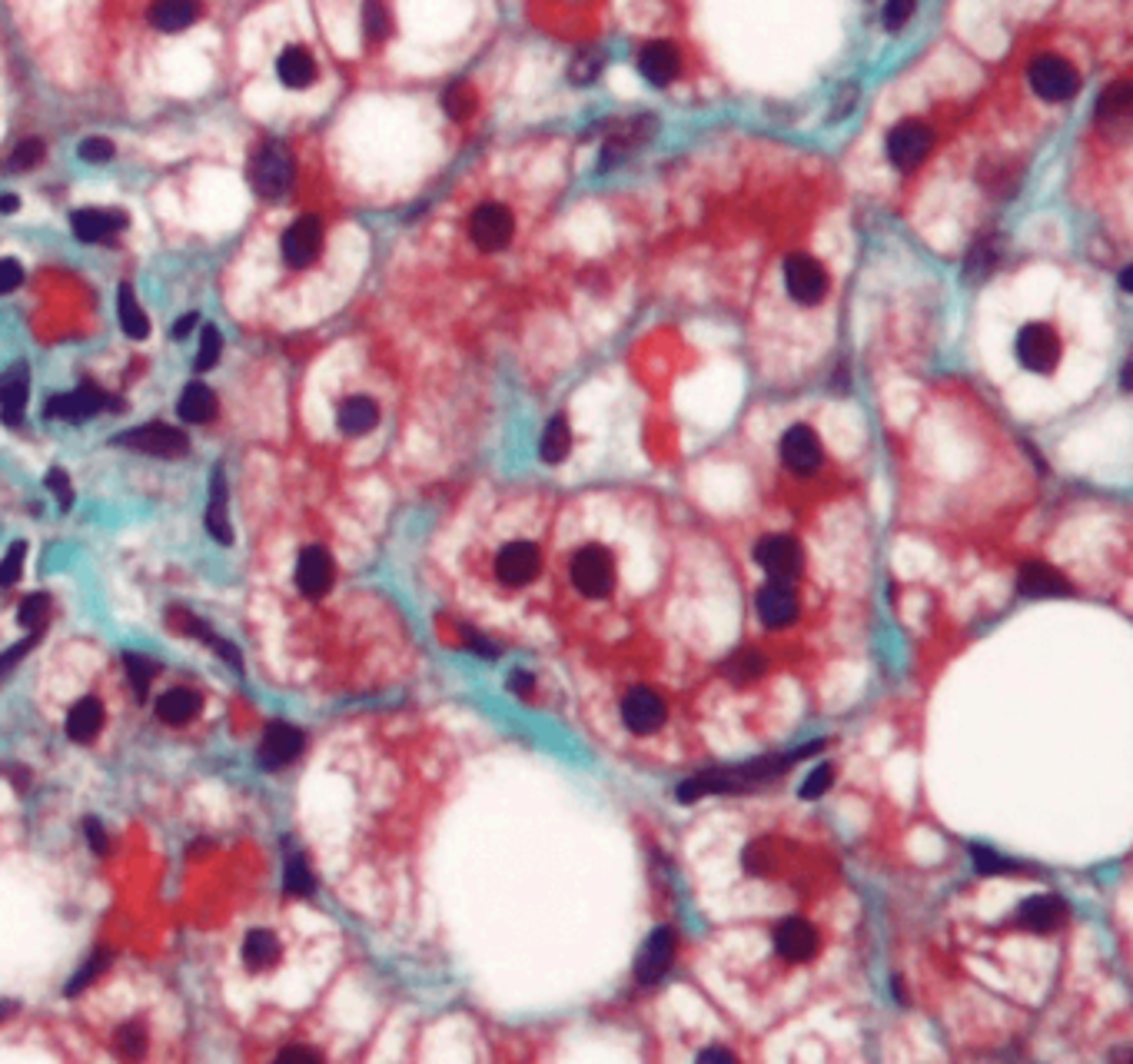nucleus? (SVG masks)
<instances>
[{
  "mask_svg": "<svg viewBox=\"0 0 1133 1064\" xmlns=\"http://www.w3.org/2000/svg\"><path fill=\"white\" fill-rule=\"evenodd\" d=\"M117 447H127V450H137V453H146V456H163V459H173V456H184L187 453V436L180 430H173L167 423H146V426H137L130 433H120Z\"/></svg>",
  "mask_w": 1133,
  "mask_h": 1064,
  "instance_id": "nucleus-5",
  "label": "nucleus"
},
{
  "mask_svg": "<svg viewBox=\"0 0 1133 1064\" xmlns=\"http://www.w3.org/2000/svg\"><path fill=\"white\" fill-rule=\"evenodd\" d=\"M196 327V313H187V316H180V319H176V327H173V339H184V336H190V330Z\"/></svg>",
  "mask_w": 1133,
  "mask_h": 1064,
  "instance_id": "nucleus-58",
  "label": "nucleus"
},
{
  "mask_svg": "<svg viewBox=\"0 0 1133 1064\" xmlns=\"http://www.w3.org/2000/svg\"><path fill=\"white\" fill-rule=\"evenodd\" d=\"M785 290H788L791 300L801 303V307L818 303L821 296L827 293V274H824V266H821L815 257H808V254H791V257L785 260Z\"/></svg>",
  "mask_w": 1133,
  "mask_h": 1064,
  "instance_id": "nucleus-6",
  "label": "nucleus"
},
{
  "mask_svg": "<svg viewBox=\"0 0 1133 1064\" xmlns=\"http://www.w3.org/2000/svg\"><path fill=\"white\" fill-rule=\"evenodd\" d=\"M23 556H28V546H23L20 539L11 542V550L4 553V559H0V589H11V586L20 579V573H23Z\"/></svg>",
  "mask_w": 1133,
  "mask_h": 1064,
  "instance_id": "nucleus-43",
  "label": "nucleus"
},
{
  "mask_svg": "<svg viewBox=\"0 0 1133 1064\" xmlns=\"http://www.w3.org/2000/svg\"><path fill=\"white\" fill-rule=\"evenodd\" d=\"M997 254H1000L997 237H984V240H977V243L971 246V254H968V263H964V269H968V280H984V277L991 274V269H994Z\"/></svg>",
  "mask_w": 1133,
  "mask_h": 1064,
  "instance_id": "nucleus-37",
  "label": "nucleus"
},
{
  "mask_svg": "<svg viewBox=\"0 0 1133 1064\" xmlns=\"http://www.w3.org/2000/svg\"><path fill=\"white\" fill-rule=\"evenodd\" d=\"M199 14L204 11H199L196 0H154V7H150V23L163 34H180L190 28V23L199 20Z\"/></svg>",
  "mask_w": 1133,
  "mask_h": 1064,
  "instance_id": "nucleus-25",
  "label": "nucleus"
},
{
  "mask_svg": "<svg viewBox=\"0 0 1133 1064\" xmlns=\"http://www.w3.org/2000/svg\"><path fill=\"white\" fill-rule=\"evenodd\" d=\"M1120 286H1123V290H1130V286H1133V269H1130V266H1123V269H1120Z\"/></svg>",
  "mask_w": 1133,
  "mask_h": 1064,
  "instance_id": "nucleus-63",
  "label": "nucleus"
},
{
  "mask_svg": "<svg viewBox=\"0 0 1133 1064\" xmlns=\"http://www.w3.org/2000/svg\"><path fill=\"white\" fill-rule=\"evenodd\" d=\"M815 945H818L815 928L808 922H801V919H788V922H782L774 928V952L782 958L804 961V958L815 955Z\"/></svg>",
  "mask_w": 1133,
  "mask_h": 1064,
  "instance_id": "nucleus-23",
  "label": "nucleus"
},
{
  "mask_svg": "<svg viewBox=\"0 0 1133 1064\" xmlns=\"http://www.w3.org/2000/svg\"><path fill=\"white\" fill-rule=\"evenodd\" d=\"M572 450V433H569V423L565 416H556L548 419V426L542 430V442H539V456L545 463H562Z\"/></svg>",
  "mask_w": 1133,
  "mask_h": 1064,
  "instance_id": "nucleus-36",
  "label": "nucleus"
},
{
  "mask_svg": "<svg viewBox=\"0 0 1133 1064\" xmlns=\"http://www.w3.org/2000/svg\"><path fill=\"white\" fill-rule=\"evenodd\" d=\"M28 386H31V369L28 363H14L11 369L0 373V419L7 426L23 423V406H28Z\"/></svg>",
  "mask_w": 1133,
  "mask_h": 1064,
  "instance_id": "nucleus-18",
  "label": "nucleus"
},
{
  "mask_svg": "<svg viewBox=\"0 0 1133 1064\" xmlns=\"http://www.w3.org/2000/svg\"><path fill=\"white\" fill-rule=\"evenodd\" d=\"M47 486H50V492L57 496L60 509H70V506H73V489H70V479H67L64 469H50V473H47Z\"/></svg>",
  "mask_w": 1133,
  "mask_h": 1064,
  "instance_id": "nucleus-51",
  "label": "nucleus"
},
{
  "mask_svg": "<svg viewBox=\"0 0 1133 1064\" xmlns=\"http://www.w3.org/2000/svg\"><path fill=\"white\" fill-rule=\"evenodd\" d=\"M754 609H759V618L768 629H785L798 618V596L788 589V582H768L765 589H759L754 596Z\"/></svg>",
  "mask_w": 1133,
  "mask_h": 1064,
  "instance_id": "nucleus-17",
  "label": "nucleus"
},
{
  "mask_svg": "<svg viewBox=\"0 0 1133 1064\" xmlns=\"http://www.w3.org/2000/svg\"><path fill=\"white\" fill-rule=\"evenodd\" d=\"M110 403L107 393H100L97 386H77L73 393H60V396H50L47 403V419H70V423H81V419H90L97 416L100 409H104Z\"/></svg>",
  "mask_w": 1133,
  "mask_h": 1064,
  "instance_id": "nucleus-15",
  "label": "nucleus"
},
{
  "mask_svg": "<svg viewBox=\"0 0 1133 1064\" xmlns=\"http://www.w3.org/2000/svg\"><path fill=\"white\" fill-rule=\"evenodd\" d=\"M180 419L184 423H210L216 413V396L207 383H190L180 393Z\"/></svg>",
  "mask_w": 1133,
  "mask_h": 1064,
  "instance_id": "nucleus-30",
  "label": "nucleus"
},
{
  "mask_svg": "<svg viewBox=\"0 0 1133 1064\" xmlns=\"http://www.w3.org/2000/svg\"><path fill=\"white\" fill-rule=\"evenodd\" d=\"M655 130H659V123H655L651 117H632V120L612 123L609 134H606V146H602L598 167H612V163L622 160L625 154H632L635 146H642L645 140H651Z\"/></svg>",
  "mask_w": 1133,
  "mask_h": 1064,
  "instance_id": "nucleus-10",
  "label": "nucleus"
},
{
  "mask_svg": "<svg viewBox=\"0 0 1133 1064\" xmlns=\"http://www.w3.org/2000/svg\"><path fill=\"white\" fill-rule=\"evenodd\" d=\"M678 67H682V60H678V51L668 43V40H655L648 43L645 51L639 54V70L642 77L655 87H665L678 77Z\"/></svg>",
  "mask_w": 1133,
  "mask_h": 1064,
  "instance_id": "nucleus-21",
  "label": "nucleus"
},
{
  "mask_svg": "<svg viewBox=\"0 0 1133 1064\" xmlns=\"http://www.w3.org/2000/svg\"><path fill=\"white\" fill-rule=\"evenodd\" d=\"M827 785H831V769H827V765H821V769H815L808 779H804L801 799H818V796H824Z\"/></svg>",
  "mask_w": 1133,
  "mask_h": 1064,
  "instance_id": "nucleus-54",
  "label": "nucleus"
},
{
  "mask_svg": "<svg viewBox=\"0 0 1133 1064\" xmlns=\"http://www.w3.org/2000/svg\"><path fill=\"white\" fill-rule=\"evenodd\" d=\"M199 712V696L190 688H170L167 696L157 702V715L173 726H180L187 719H193V715Z\"/></svg>",
  "mask_w": 1133,
  "mask_h": 1064,
  "instance_id": "nucleus-33",
  "label": "nucleus"
},
{
  "mask_svg": "<svg viewBox=\"0 0 1133 1064\" xmlns=\"http://www.w3.org/2000/svg\"><path fill=\"white\" fill-rule=\"evenodd\" d=\"M11 1008H14L11 1001H0V1022H4V1018H7V1014H11Z\"/></svg>",
  "mask_w": 1133,
  "mask_h": 1064,
  "instance_id": "nucleus-64",
  "label": "nucleus"
},
{
  "mask_svg": "<svg viewBox=\"0 0 1133 1064\" xmlns=\"http://www.w3.org/2000/svg\"><path fill=\"white\" fill-rule=\"evenodd\" d=\"M698 1061H735V1054H732V1051H721V1048H704V1051L698 1054Z\"/></svg>",
  "mask_w": 1133,
  "mask_h": 1064,
  "instance_id": "nucleus-59",
  "label": "nucleus"
},
{
  "mask_svg": "<svg viewBox=\"0 0 1133 1064\" xmlns=\"http://www.w3.org/2000/svg\"><path fill=\"white\" fill-rule=\"evenodd\" d=\"M539 565H542V556L539 550L533 546V542H509V546H502L499 556H495V576L499 582L506 586H525L533 582L539 576Z\"/></svg>",
  "mask_w": 1133,
  "mask_h": 1064,
  "instance_id": "nucleus-12",
  "label": "nucleus"
},
{
  "mask_svg": "<svg viewBox=\"0 0 1133 1064\" xmlns=\"http://www.w3.org/2000/svg\"><path fill=\"white\" fill-rule=\"evenodd\" d=\"M23 283V266L17 260H0V296L14 293Z\"/></svg>",
  "mask_w": 1133,
  "mask_h": 1064,
  "instance_id": "nucleus-55",
  "label": "nucleus"
},
{
  "mask_svg": "<svg viewBox=\"0 0 1133 1064\" xmlns=\"http://www.w3.org/2000/svg\"><path fill=\"white\" fill-rule=\"evenodd\" d=\"M123 662H127V676H130V682H134V688H137V696L143 699L146 688H150V682H154V676H157V665L150 662L146 656H134V652L123 656Z\"/></svg>",
  "mask_w": 1133,
  "mask_h": 1064,
  "instance_id": "nucleus-42",
  "label": "nucleus"
},
{
  "mask_svg": "<svg viewBox=\"0 0 1133 1064\" xmlns=\"http://www.w3.org/2000/svg\"><path fill=\"white\" fill-rule=\"evenodd\" d=\"M313 872L307 869V861L299 852H290L286 855V892L290 895H313Z\"/></svg>",
  "mask_w": 1133,
  "mask_h": 1064,
  "instance_id": "nucleus-39",
  "label": "nucleus"
},
{
  "mask_svg": "<svg viewBox=\"0 0 1133 1064\" xmlns=\"http://www.w3.org/2000/svg\"><path fill=\"white\" fill-rule=\"evenodd\" d=\"M1017 586H1021L1024 596H1034V599L1067 596V592H1070L1067 579L1057 573V569L1044 565V562H1027V565L1021 569V576H1017Z\"/></svg>",
  "mask_w": 1133,
  "mask_h": 1064,
  "instance_id": "nucleus-24",
  "label": "nucleus"
},
{
  "mask_svg": "<svg viewBox=\"0 0 1133 1064\" xmlns=\"http://www.w3.org/2000/svg\"><path fill=\"white\" fill-rule=\"evenodd\" d=\"M672 958H675V935H672V928L651 931L648 942H645L642 952H639V961H635L639 981H642V984H655V981H659V978L668 972Z\"/></svg>",
  "mask_w": 1133,
  "mask_h": 1064,
  "instance_id": "nucleus-19",
  "label": "nucleus"
},
{
  "mask_svg": "<svg viewBox=\"0 0 1133 1064\" xmlns=\"http://www.w3.org/2000/svg\"><path fill=\"white\" fill-rule=\"evenodd\" d=\"M296 177V163L283 143H263L249 160V184L263 200H280L290 193Z\"/></svg>",
  "mask_w": 1133,
  "mask_h": 1064,
  "instance_id": "nucleus-1",
  "label": "nucleus"
},
{
  "mask_svg": "<svg viewBox=\"0 0 1133 1064\" xmlns=\"http://www.w3.org/2000/svg\"><path fill=\"white\" fill-rule=\"evenodd\" d=\"M276 77L283 81V87L290 90H303L316 81V60L307 47H286L276 60Z\"/></svg>",
  "mask_w": 1133,
  "mask_h": 1064,
  "instance_id": "nucleus-26",
  "label": "nucleus"
},
{
  "mask_svg": "<svg viewBox=\"0 0 1133 1064\" xmlns=\"http://www.w3.org/2000/svg\"><path fill=\"white\" fill-rule=\"evenodd\" d=\"M319 246H323V224H319L316 216H303V220H296V224L283 233L280 250H283L286 266L303 269V266L316 263Z\"/></svg>",
  "mask_w": 1133,
  "mask_h": 1064,
  "instance_id": "nucleus-14",
  "label": "nucleus"
},
{
  "mask_svg": "<svg viewBox=\"0 0 1133 1064\" xmlns=\"http://www.w3.org/2000/svg\"><path fill=\"white\" fill-rule=\"evenodd\" d=\"M336 423L346 436H363L380 423V409H376L369 396H349L336 413Z\"/></svg>",
  "mask_w": 1133,
  "mask_h": 1064,
  "instance_id": "nucleus-27",
  "label": "nucleus"
},
{
  "mask_svg": "<svg viewBox=\"0 0 1133 1064\" xmlns=\"http://www.w3.org/2000/svg\"><path fill=\"white\" fill-rule=\"evenodd\" d=\"M293 1058H307V1061H319V1054L316 1051H310V1048H286L283 1054H280V1061H293Z\"/></svg>",
  "mask_w": 1133,
  "mask_h": 1064,
  "instance_id": "nucleus-60",
  "label": "nucleus"
},
{
  "mask_svg": "<svg viewBox=\"0 0 1133 1064\" xmlns=\"http://www.w3.org/2000/svg\"><path fill=\"white\" fill-rule=\"evenodd\" d=\"M778 450H782V463L798 476H808L821 466V439H818V433L812 426L785 430L782 442H778Z\"/></svg>",
  "mask_w": 1133,
  "mask_h": 1064,
  "instance_id": "nucleus-13",
  "label": "nucleus"
},
{
  "mask_svg": "<svg viewBox=\"0 0 1133 1064\" xmlns=\"http://www.w3.org/2000/svg\"><path fill=\"white\" fill-rule=\"evenodd\" d=\"M363 34L372 43H380L393 34V17L383 0H366L363 4Z\"/></svg>",
  "mask_w": 1133,
  "mask_h": 1064,
  "instance_id": "nucleus-38",
  "label": "nucleus"
},
{
  "mask_svg": "<svg viewBox=\"0 0 1133 1064\" xmlns=\"http://www.w3.org/2000/svg\"><path fill=\"white\" fill-rule=\"evenodd\" d=\"M100 726H104V705H100V699H93V696L81 699L67 715V735L73 742H90L100 732Z\"/></svg>",
  "mask_w": 1133,
  "mask_h": 1064,
  "instance_id": "nucleus-28",
  "label": "nucleus"
},
{
  "mask_svg": "<svg viewBox=\"0 0 1133 1064\" xmlns=\"http://www.w3.org/2000/svg\"><path fill=\"white\" fill-rule=\"evenodd\" d=\"M762 665H765L762 656L745 652V656H738V659L732 662V676H735V679H754V676H762Z\"/></svg>",
  "mask_w": 1133,
  "mask_h": 1064,
  "instance_id": "nucleus-56",
  "label": "nucleus"
},
{
  "mask_svg": "<svg viewBox=\"0 0 1133 1064\" xmlns=\"http://www.w3.org/2000/svg\"><path fill=\"white\" fill-rule=\"evenodd\" d=\"M73 233L84 243H104L107 237H114L117 230L127 227V216L120 210H77L70 216Z\"/></svg>",
  "mask_w": 1133,
  "mask_h": 1064,
  "instance_id": "nucleus-22",
  "label": "nucleus"
},
{
  "mask_svg": "<svg viewBox=\"0 0 1133 1064\" xmlns=\"http://www.w3.org/2000/svg\"><path fill=\"white\" fill-rule=\"evenodd\" d=\"M207 529L216 542L230 546L233 542V529L230 519H226V483H223V469H213V483H210V506H207Z\"/></svg>",
  "mask_w": 1133,
  "mask_h": 1064,
  "instance_id": "nucleus-29",
  "label": "nucleus"
},
{
  "mask_svg": "<svg viewBox=\"0 0 1133 1064\" xmlns=\"http://www.w3.org/2000/svg\"><path fill=\"white\" fill-rule=\"evenodd\" d=\"M107 964H110V955H107V952H97V955L84 964V969L70 978V984H67V995H77V992H84V988H87V984H90L100 972H104Z\"/></svg>",
  "mask_w": 1133,
  "mask_h": 1064,
  "instance_id": "nucleus-47",
  "label": "nucleus"
},
{
  "mask_svg": "<svg viewBox=\"0 0 1133 1064\" xmlns=\"http://www.w3.org/2000/svg\"><path fill=\"white\" fill-rule=\"evenodd\" d=\"M220 353H223V336H220L216 327H207L204 336H199V353H196V369H199V373H204V369H213L216 360H220Z\"/></svg>",
  "mask_w": 1133,
  "mask_h": 1064,
  "instance_id": "nucleus-45",
  "label": "nucleus"
},
{
  "mask_svg": "<svg viewBox=\"0 0 1133 1064\" xmlns=\"http://www.w3.org/2000/svg\"><path fill=\"white\" fill-rule=\"evenodd\" d=\"M569 576L582 596L602 599V596H609L615 586V559L606 546H586L572 556Z\"/></svg>",
  "mask_w": 1133,
  "mask_h": 1064,
  "instance_id": "nucleus-2",
  "label": "nucleus"
},
{
  "mask_svg": "<svg viewBox=\"0 0 1133 1064\" xmlns=\"http://www.w3.org/2000/svg\"><path fill=\"white\" fill-rule=\"evenodd\" d=\"M442 110L452 117V120H466L472 110H475V90L469 84H452L446 93H442Z\"/></svg>",
  "mask_w": 1133,
  "mask_h": 1064,
  "instance_id": "nucleus-40",
  "label": "nucleus"
},
{
  "mask_svg": "<svg viewBox=\"0 0 1133 1064\" xmlns=\"http://www.w3.org/2000/svg\"><path fill=\"white\" fill-rule=\"evenodd\" d=\"M1130 104H1133V87L1127 81H1117L1111 84L1097 101V117L1103 123H1123L1127 114H1130Z\"/></svg>",
  "mask_w": 1133,
  "mask_h": 1064,
  "instance_id": "nucleus-34",
  "label": "nucleus"
},
{
  "mask_svg": "<svg viewBox=\"0 0 1133 1064\" xmlns=\"http://www.w3.org/2000/svg\"><path fill=\"white\" fill-rule=\"evenodd\" d=\"M754 559L765 569V573L778 582H788L801 573V546L791 536H765L759 546H754Z\"/></svg>",
  "mask_w": 1133,
  "mask_h": 1064,
  "instance_id": "nucleus-9",
  "label": "nucleus"
},
{
  "mask_svg": "<svg viewBox=\"0 0 1133 1064\" xmlns=\"http://www.w3.org/2000/svg\"><path fill=\"white\" fill-rule=\"evenodd\" d=\"M299 752H303V732L286 726V722H273L263 732V746H260V765L263 769H280V765L293 762Z\"/></svg>",
  "mask_w": 1133,
  "mask_h": 1064,
  "instance_id": "nucleus-20",
  "label": "nucleus"
},
{
  "mask_svg": "<svg viewBox=\"0 0 1133 1064\" xmlns=\"http://www.w3.org/2000/svg\"><path fill=\"white\" fill-rule=\"evenodd\" d=\"M84 832H87V838H90V849H93L97 855H107V838H104V828H100V822H97V819H87Z\"/></svg>",
  "mask_w": 1133,
  "mask_h": 1064,
  "instance_id": "nucleus-57",
  "label": "nucleus"
},
{
  "mask_svg": "<svg viewBox=\"0 0 1133 1064\" xmlns=\"http://www.w3.org/2000/svg\"><path fill=\"white\" fill-rule=\"evenodd\" d=\"M1027 77H1030V87H1034V93L1041 97V101H1050V104L1070 101V97L1077 93V87H1080L1077 70L1064 57H1053V54H1044V57H1038L1034 64H1030Z\"/></svg>",
  "mask_w": 1133,
  "mask_h": 1064,
  "instance_id": "nucleus-3",
  "label": "nucleus"
},
{
  "mask_svg": "<svg viewBox=\"0 0 1133 1064\" xmlns=\"http://www.w3.org/2000/svg\"><path fill=\"white\" fill-rule=\"evenodd\" d=\"M1061 914H1064V905L1061 902H1057V899H1050V895H1038V899H1030V902H1024L1021 905V911H1017V922L1024 925V928H1030V931H1050L1057 922H1061Z\"/></svg>",
  "mask_w": 1133,
  "mask_h": 1064,
  "instance_id": "nucleus-31",
  "label": "nucleus"
},
{
  "mask_svg": "<svg viewBox=\"0 0 1133 1064\" xmlns=\"http://www.w3.org/2000/svg\"><path fill=\"white\" fill-rule=\"evenodd\" d=\"M971 855H974V865H977V869H980V872H988V875H991V872H1011V869H1014V861L997 858L991 849H980V845H977V849H971Z\"/></svg>",
  "mask_w": 1133,
  "mask_h": 1064,
  "instance_id": "nucleus-53",
  "label": "nucleus"
},
{
  "mask_svg": "<svg viewBox=\"0 0 1133 1064\" xmlns=\"http://www.w3.org/2000/svg\"><path fill=\"white\" fill-rule=\"evenodd\" d=\"M1017 360L1024 369H1030V373H1050V369L1061 363V339H1057V333L1044 324H1027L1021 333H1017Z\"/></svg>",
  "mask_w": 1133,
  "mask_h": 1064,
  "instance_id": "nucleus-4",
  "label": "nucleus"
},
{
  "mask_svg": "<svg viewBox=\"0 0 1133 1064\" xmlns=\"http://www.w3.org/2000/svg\"><path fill=\"white\" fill-rule=\"evenodd\" d=\"M117 313H120V327L123 333H127L130 339H143L150 333V324H146V313L140 310L134 290L123 283L120 293H117Z\"/></svg>",
  "mask_w": 1133,
  "mask_h": 1064,
  "instance_id": "nucleus-35",
  "label": "nucleus"
},
{
  "mask_svg": "<svg viewBox=\"0 0 1133 1064\" xmlns=\"http://www.w3.org/2000/svg\"><path fill=\"white\" fill-rule=\"evenodd\" d=\"M469 233H472V243L480 246V250L492 254V250H502V246L512 240L516 220L502 204H483L469 220Z\"/></svg>",
  "mask_w": 1133,
  "mask_h": 1064,
  "instance_id": "nucleus-8",
  "label": "nucleus"
},
{
  "mask_svg": "<svg viewBox=\"0 0 1133 1064\" xmlns=\"http://www.w3.org/2000/svg\"><path fill=\"white\" fill-rule=\"evenodd\" d=\"M17 207H20V200H17L14 193H4V196H0V213H14Z\"/></svg>",
  "mask_w": 1133,
  "mask_h": 1064,
  "instance_id": "nucleus-62",
  "label": "nucleus"
},
{
  "mask_svg": "<svg viewBox=\"0 0 1133 1064\" xmlns=\"http://www.w3.org/2000/svg\"><path fill=\"white\" fill-rule=\"evenodd\" d=\"M296 586L307 599H319L333 586V559L323 546H307L296 562Z\"/></svg>",
  "mask_w": 1133,
  "mask_h": 1064,
  "instance_id": "nucleus-16",
  "label": "nucleus"
},
{
  "mask_svg": "<svg viewBox=\"0 0 1133 1064\" xmlns=\"http://www.w3.org/2000/svg\"><path fill=\"white\" fill-rule=\"evenodd\" d=\"M47 615H50V596H47V592H31V596L20 603V612H17L20 626H28L31 632L43 629Z\"/></svg>",
  "mask_w": 1133,
  "mask_h": 1064,
  "instance_id": "nucleus-41",
  "label": "nucleus"
},
{
  "mask_svg": "<svg viewBox=\"0 0 1133 1064\" xmlns=\"http://www.w3.org/2000/svg\"><path fill=\"white\" fill-rule=\"evenodd\" d=\"M598 70H602V54L582 51V54L572 60V67H569V81H572V84H592V81L598 77Z\"/></svg>",
  "mask_w": 1133,
  "mask_h": 1064,
  "instance_id": "nucleus-46",
  "label": "nucleus"
},
{
  "mask_svg": "<svg viewBox=\"0 0 1133 1064\" xmlns=\"http://www.w3.org/2000/svg\"><path fill=\"white\" fill-rule=\"evenodd\" d=\"M622 722L628 732L635 735H651L659 732L665 722V702L655 696L651 688H632L622 699Z\"/></svg>",
  "mask_w": 1133,
  "mask_h": 1064,
  "instance_id": "nucleus-11",
  "label": "nucleus"
},
{
  "mask_svg": "<svg viewBox=\"0 0 1133 1064\" xmlns=\"http://www.w3.org/2000/svg\"><path fill=\"white\" fill-rule=\"evenodd\" d=\"M276 955H280V942H276V935H269V931H263V928H254V931L246 935V942H243V961H246V969L263 972V969H269V964L276 961Z\"/></svg>",
  "mask_w": 1133,
  "mask_h": 1064,
  "instance_id": "nucleus-32",
  "label": "nucleus"
},
{
  "mask_svg": "<svg viewBox=\"0 0 1133 1064\" xmlns=\"http://www.w3.org/2000/svg\"><path fill=\"white\" fill-rule=\"evenodd\" d=\"M81 160H87V163H107L110 157H114V143L107 140V137H87L84 143H81Z\"/></svg>",
  "mask_w": 1133,
  "mask_h": 1064,
  "instance_id": "nucleus-49",
  "label": "nucleus"
},
{
  "mask_svg": "<svg viewBox=\"0 0 1133 1064\" xmlns=\"http://www.w3.org/2000/svg\"><path fill=\"white\" fill-rule=\"evenodd\" d=\"M117 1045H120V1051L127 1054V1058L143 1054V1028H137V1025H123V1028L117 1031Z\"/></svg>",
  "mask_w": 1133,
  "mask_h": 1064,
  "instance_id": "nucleus-52",
  "label": "nucleus"
},
{
  "mask_svg": "<svg viewBox=\"0 0 1133 1064\" xmlns=\"http://www.w3.org/2000/svg\"><path fill=\"white\" fill-rule=\"evenodd\" d=\"M930 143H935V134H930L924 123L904 120V123H897V127L888 134V160H891L897 170H914V167L927 157Z\"/></svg>",
  "mask_w": 1133,
  "mask_h": 1064,
  "instance_id": "nucleus-7",
  "label": "nucleus"
},
{
  "mask_svg": "<svg viewBox=\"0 0 1133 1064\" xmlns=\"http://www.w3.org/2000/svg\"><path fill=\"white\" fill-rule=\"evenodd\" d=\"M37 639H40V632H31L28 639H20V642H17V646H11V649H7L4 656H0V679H4V676H7V673L14 669V665H17V662H20L23 656H28V652H31L34 646H37Z\"/></svg>",
  "mask_w": 1133,
  "mask_h": 1064,
  "instance_id": "nucleus-50",
  "label": "nucleus"
},
{
  "mask_svg": "<svg viewBox=\"0 0 1133 1064\" xmlns=\"http://www.w3.org/2000/svg\"><path fill=\"white\" fill-rule=\"evenodd\" d=\"M914 4H918V0H888V4H885V28L888 31H901L904 23L914 17Z\"/></svg>",
  "mask_w": 1133,
  "mask_h": 1064,
  "instance_id": "nucleus-48",
  "label": "nucleus"
},
{
  "mask_svg": "<svg viewBox=\"0 0 1133 1064\" xmlns=\"http://www.w3.org/2000/svg\"><path fill=\"white\" fill-rule=\"evenodd\" d=\"M509 685H512L516 692H522V688H528V685H533V676H528V673H512Z\"/></svg>",
  "mask_w": 1133,
  "mask_h": 1064,
  "instance_id": "nucleus-61",
  "label": "nucleus"
},
{
  "mask_svg": "<svg viewBox=\"0 0 1133 1064\" xmlns=\"http://www.w3.org/2000/svg\"><path fill=\"white\" fill-rule=\"evenodd\" d=\"M40 160H43V140L28 137V140H20V143L14 146V154H11L7 167L20 173V170H31V167H37Z\"/></svg>",
  "mask_w": 1133,
  "mask_h": 1064,
  "instance_id": "nucleus-44",
  "label": "nucleus"
}]
</instances>
